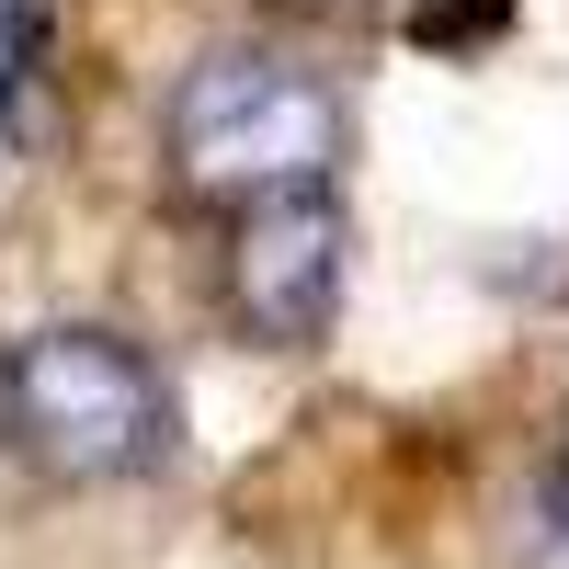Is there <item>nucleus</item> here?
<instances>
[{"instance_id":"nucleus-1","label":"nucleus","mask_w":569,"mask_h":569,"mask_svg":"<svg viewBox=\"0 0 569 569\" xmlns=\"http://www.w3.org/2000/svg\"><path fill=\"white\" fill-rule=\"evenodd\" d=\"M342 91L297 58H262V46H228V58L182 69L171 91V194H194L217 217L240 206H273V194H330V171H342Z\"/></svg>"},{"instance_id":"nucleus-2","label":"nucleus","mask_w":569,"mask_h":569,"mask_svg":"<svg viewBox=\"0 0 569 569\" xmlns=\"http://www.w3.org/2000/svg\"><path fill=\"white\" fill-rule=\"evenodd\" d=\"M0 445L34 479H69V490L149 479L171 456V388L126 330H91V319L23 330L0 353Z\"/></svg>"},{"instance_id":"nucleus-3","label":"nucleus","mask_w":569,"mask_h":569,"mask_svg":"<svg viewBox=\"0 0 569 569\" xmlns=\"http://www.w3.org/2000/svg\"><path fill=\"white\" fill-rule=\"evenodd\" d=\"M342 251L353 228L330 194H273V206H240L217 228V308L251 353H308L330 342L342 319Z\"/></svg>"},{"instance_id":"nucleus-4","label":"nucleus","mask_w":569,"mask_h":569,"mask_svg":"<svg viewBox=\"0 0 569 569\" xmlns=\"http://www.w3.org/2000/svg\"><path fill=\"white\" fill-rule=\"evenodd\" d=\"M547 525H558V558H569V467H558V490H547Z\"/></svg>"}]
</instances>
